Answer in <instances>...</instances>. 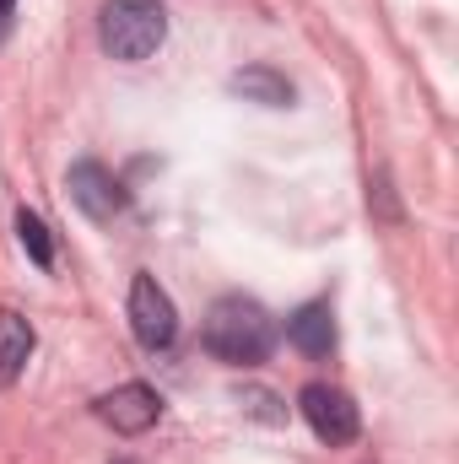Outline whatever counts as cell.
<instances>
[{
	"label": "cell",
	"instance_id": "6da1fadb",
	"mask_svg": "<svg viewBox=\"0 0 459 464\" xmlns=\"http://www.w3.org/2000/svg\"><path fill=\"white\" fill-rule=\"evenodd\" d=\"M276 346V324L254 297H222L206 314V351L228 367H254Z\"/></svg>",
	"mask_w": 459,
	"mask_h": 464
},
{
	"label": "cell",
	"instance_id": "7a4b0ae2",
	"mask_svg": "<svg viewBox=\"0 0 459 464\" xmlns=\"http://www.w3.org/2000/svg\"><path fill=\"white\" fill-rule=\"evenodd\" d=\"M98 38L114 60H151L168 38V11L157 0H103L98 16Z\"/></svg>",
	"mask_w": 459,
	"mask_h": 464
},
{
	"label": "cell",
	"instance_id": "3957f363",
	"mask_svg": "<svg viewBox=\"0 0 459 464\" xmlns=\"http://www.w3.org/2000/svg\"><path fill=\"white\" fill-rule=\"evenodd\" d=\"M130 330L146 351H168L179 341V308L157 286V276H146V270L130 281Z\"/></svg>",
	"mask_w": 459,
	"mask_h": 464
},
{
	"label": "cell",
	"instance_id": "277c9868",
	"mask_svg": "<svg viewBox=\"0 0 459 464\" xmlns=\"http://www.w3.org/2000/svg\"><path fill=\"white\" fill-rule=\"evenodd\" d=\"M298 411H303V421L314 427V438L319 443H330V449H341L356 438V405H351V394L336 389V383H308L303 394H298Z\"/></svg>",
	"mask_w": 459,
	"mask_h": 464
},
{
	"label": "cell",
	"instance_id": "5b68a950",
	"mask_svg": "<svg viewBox=\"0 0 459 464\" xmlns=\"http://www.w3.org/2000/svg\"><path fill=\"white\" fill-rule=\"evenodd\" d=\"M65 189L82 206V217H93V222H114L119 211H124V184H119L103 162H76L65 173Z\"/></svg>",
	"mask_w": 459,
	"mask_h": 464
},
{
	"label": "cell",
	"instance_id": "8992f818",
	"mask_svg": "<svg viewBox=\"0 0 459 464\" xmlns=\"http://www.w3.org/2000/svg\"><path fill=\"white\" fill-rule=\"evenodd\" d=\"M98 416H103L114 432H124V438H141V432H151V427L162 421V394L146 389V383H119L114 394L98 400Z\"/></svg>",
	"mask_w": 459,
	"mask_h": 464
},
{
	"label": "cell",
	"instance_id": "52a82bcc",
	"mask_svg": "<svg viewBox=\"0 0 459 464\" xmlns=\"http://www.w3.org/2000/svg\"><path fill=\"white\" fill-rule=\"evenodd\" d=\"M287 335H292V346L303 351V356H330V346H336V314H330V303H303L287 319Z\"/></svg>",
	"mask_w": 459,
	"mask_h": 464
},
{
	"label": "cell",
	"instance_id": "ba28073f",
	"mask_svg": "<svg viewBox=\"0 0 459 464\" xmlns=\"http://www.w3.org/2000/svg\"><path fill=\"white\" fill-rule=\"evenodd\" d=\"M228 87L243 98V103H265V109H287V103L298 98L292 82H287L281 71H270V65H243Z\"/></svg>",
	"mask_w": 459,
	"mask_h": 464
},
{
	"label": "cell",
	"instance_id": "9c48e42d",
	"mask_svg": "<svg viewBox=\"0 0 459 464\" xmlns=\"http://www.w3.org/2000/svg\"><path fill=\"white\" fill-rule=\"evenodd\" d=\"M33 356V324L11 308H0V383H11Z\"/></svg>",
	"mask_w": 459,
	"mask_h": 464
},
{
	"label": "cell",
	"instance_id": "30bf717a",
	"mask_svg": "<svg viewBox=\"0 0 459 464\" xmlns=\"http://www.w3.org/2000/svg\"><path fill=\"white\" fill-rule=\"evenodd\" d=\"M16 232H22V248L33 254V265L49 270V265H54V237H49V227H44L33 211H22V217H16Z\"/></svg>",
	"mask_w": 459,
	"mask_h": 464
},
{
	"label": "cell",
	"instance_id": "8fae6325",
	"mask_svg": "<svg viewBox=\"0 0 459 464\" xmlns=\"http://www.w3.org/2000/svg\"><path fill=\"white\" fill-rule=\"evenodd\" d=\"M11 16H16V0H0V38H5V27H11Z\"/></svg>",
	"mask_w": 459,
	"mask_h": 464
}]
</instances>
